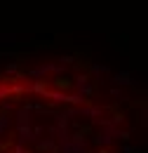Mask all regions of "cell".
<instances>
[{
	"instance_id": "3957f363",
	"label": "cell",
	"mask_w": 148,
	"mask_h": 153,
	"mask_svg": "<svg viewBox=\"0 0 148 153\" xmlns=\"http://www.w3.org/2000/svg\"><path fill=\"white\" fill-rule=\"evenodd\" d=\"M47 73H64V66L61 64H42V66L31 68V78H36V80H40V78L47 76Z\"/></svg>"
},
{
	"instance_id": "9a60e30c",
	"label": "cell",
	"mask_w": 148,
	"mask_h": 153,
	"mask_svg": "<svg viewBox=\"0 0 148 153\" xmlns=\"http://www.w3.org/2000/svg\"><path fill=\"white\" fill-rule=\"evenodd\" d=\"M64 64H75V57L73 54H66V57H61V66Z\"/></svg>"
},
{
	"instance_id": "52a82bcc",
	"label": "cell",
	"mask_w": 148,
	"mask_h": 153,
	"mask_svg": "<svg viewBox=\"0 0 148 153\" xmlns=\"http://www.w3.org/2000/svg\"><path fill=\"white\" fill-rule=\"evenodd\" d=\"M78 115L96 120L99 115H104V108H101V106H80V108H78Z\"/></svg>"
},
{
	"instance_id": "7c38bea8",
	"label": "cell",
	"mask_w": 148,
	"mask_h": 153,
	"mask_svg": "<svg viewBox=\"0 0 148 153\" xmlns=\"http://www.w3.org/2000/svg\"><path fill=\"white\" fill-rule=\"evenodd\" d=\"M92 73H94L96 78H106V76H111V71H108L106 66H99V64H94V66H92Z\"/></svg>"
},
{
	"instance_id": "30bf717a",
	"label": "cell",
	"mask_w": 148,
	"mask_h": 153,
	"mask_svg": "<svg viewBox=\"0 0 148 153\" xmlns=\"http://www.w3.org/2000/svg\"><path fill=\"white\" fill-rule=\"evenodd\" d=\"M113 82H115V85H132L134 80H132L130 71H122V73H115V76H113Z\"/></svg>"
},
{
	"instance_id": "ac0fdd59",
	"label": "cell",
	"mask_w": 148,
	"mask_h": 153,
	"mask_svg": "<svg viewBox=\"0 0 148 153\" xmlns=\"http://www.w3.org/2000/svg\"><path fill=\"white\" fill-rule=\"evenodd\" d=\"M12 153H31V151H28L26 146H19V144H17V146H14V151H12Z\"/></svg>"
},
{
	"instance_id": "e0dca14e",
	"label": "cell",
	"mask_w": 148,
	"mask_h": 153,
	"mask_svg": "<svg viewBox=\"0 0 148 153\" xmlns=\"http://www.w3.org/2000/svg\"><path fill=\"white\" fill-rule=\"evenodd\" d=\"M122 153H139V146H125Z\"/></svg>"
},
{
	"instance_id": "5b68a950",
	"label": "cell",
	"mask_w": 148,
	"mask_h": 153,
	"mask_svg": "<svg viewBox=\"0 0 148 153\" xmlns=\"http://www.w3.org/2000/svg\"><path fill=\"white\" fill-rule=\"evenodd\" d=\"M33 123V104H26L17 108V127L19 125H31Z\"/></svg>"
},
{
	"instance_id": "ffe728a7",
	"label": "cell",
	"mask_w": 148,
	"mask_h": 153,
	"mask_svg": "<svg viewBox=\"0 0 148 153\" xmlns=\"http://www.w3.org/2000/svg\"><path fill=\"white\" fill-rule=\"evenodd\" d=\"M99 153H108V151H99Z\"/></svg>"
},
{
	"instance_id": "2e32d148",
	"label": "cell",
	"mask_w": 148,
	"mask_h": 153,
	"mask_svg": "<svg viewBox=\"0 0 148 153\" xmlns=\"http://www.w3.org/2000/svg\"><path fill=\"white\" fill-rule=\"evenodd\" d=\"M10 97V90H7V85H0V99H7Z\"/></svg>"
},
{
	"instance_id": "8992f818",
	"label": "cell",
	"mask_w": 148,
	"mask_h": 153,
	"mask_svg": "<svg viewBox=\"0 0 148 153\" xmlns=\"http://www.w3.org/2000/svg\"><path fill=\"white\" fill-rule=\"evenodd\" d=\"M26 141H36L33 139V125H19L17 127V144L24 146Z\"/></svg>"
},
{
	"instance_id": "8fae6325",
	"label": "cell",
	"mask_w": 148,
	"mask_h": 153,
	"mask_svg": "<svg viewBox=\"0 0 148 153\" xmlns=\"http://www.w3.org/2000/svg\"><path fill=\"white\" fill-rule=\"evenodd\" d=\"M5 76H17L19 80L24 78L21 73H19V64H17V61H12V64H7V68H5Z\"/></svg>"
},
{
	"instance_id": "d6986e66",
	"label": "cell",
	"mask_w": 148,
	"mask_h": 153,
	"mask_svg": "<svg viewBox=\"0 0 148 153\" xmlns=\"http://www.w3.org/2000/svg\"><path fill=\"white\" fill-rule=\"evenodd\" d=\"M118 137H120L122 141H127V139H130V132H127V130H120V134H118Z\"/></svg>"
},
{
	"instance_id": "9c48e42d",
	"label": "cell",
	"mask_w": 148,
	"mask_h": 153,
	"mask_svg": "<svg viewBox=\"0 0 148 153\" xmlns=\"http://www.w3.org/2000/svg\"><path fill=\"white\" fill-rule=\"evenodd\" d=\"M38 149L47 153H56V141L54 139H38Z\"/></svg>"
},
{
	"instance_id": "7a4b0ae2",
	"label": "cell",
	"mask_w": 148,
	"mask_h": 153,
	"mask_svg": "<svg viewBox=\"0 0 148 153\" xmlns=\"http://www.w3.org/2000/svg\"><path fill=\"white\" fill-rule=\"evenodd\" d=\"M118 134H120V127H115V125H104L101 132L94 137V141H96L99 146H108L113 139H118Z\"/></svg>"
},
{
	"instance_id": "5bb4252c",
	"label": "cell",
	"mask_w": 148,
	"mask_h": 153,
	"mask_svg": "<svg viewBox=\"0 0 148 153\" xmlns=\"http://www.w3.org/2000/svg\"><path fill=\"white\" fill-rule=\"evenodd\" d=\"M111 97H115L118 101H125V94H122V90H120V87H113V90H111Z\"/></svg>"
},
{
	"instance_id": "277c9868",
	"label": "cell",
	"mask_w": 148,
	"mask_h": 153,
	"mask_svg": "<svg viewBox=\"0 0 148 153\" xmlns=\"http://www.w3.org/2000/svg\"><path fill=\"white\" fill-rule=\"evenodd\" d=\"M75 94L85 97V99L92 94V82H90V76H87V73H80V76L75 78Z\"/></svg>"
},
{
	"instance_id": "ba28073f",
	"label": "cell",
	"mask_w": 148,
	"mask_h": 153,
	"mask_svg": "<svg viewBox=\"0 0 148 153\" xmlns=\"http://www.w3.org/2000/svg\"><path fill=\"white\" fill-rule=\"evenodd\" d=\"M26 92L45 97V94H47V85H45V80H33L31 85H26Z\"/></svg>"
},
{
	"instance_id": "4fadbf2b",
	"label": "cell",
	"mask_w": 148,
	"mask_h": 153,
	"mask_svg": "<svg viewBox=\"0 0 148 153\" xmlns=\"http://www.w3.org/2000/svg\"><path fill=\"white\" fill-rule=\"evenodd\" d=\"M7 127H10V115H7V113H0V137L7 132Z\"/></svg>"
},
{
	"instance_id": "6da1fadb",
	"label": "cell",
	"mask_w": 148,
	"mask_h": 153,
	"mask_svg": "<svg viewBox=\"0 0 148 153\" xmlns=\"http://www.w3.org/2000/svg\"><path fill=\"white\" fill-rule=\"evenodd\" d=\"M56 153H87V144H85V134H68L66 141L56 144Z\"/></svg>"
}]
</instances>
